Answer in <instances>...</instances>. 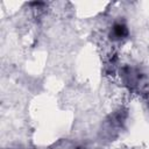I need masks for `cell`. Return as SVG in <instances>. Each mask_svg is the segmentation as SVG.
I'll return each instance as SVG.
<instances>
[{
	"label": "cell",
	"instance_id": "obj_1",
	"mask_svg": "<svg viewBox=\"0 0 149 149\" xmlns=\"http://www.w3.org/2000/svg\"><path fill=\"white\" fill-rule=\"evenodd\" d=\"M127 33H128L127 27L123 23H115L114 27H113V29H112L111 36H113V38L120 40V38H123L127 35Z\"/></svg>",
	"mask_w": 149,
	"mask_h": 149
}]
</instances>
